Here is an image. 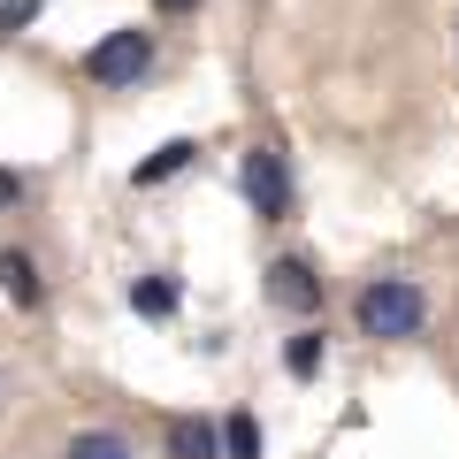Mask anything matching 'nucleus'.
<instances>
[{"instance_id":"1","label":"nucleus","mask_w":459,"mask_h":459,"mask_svg":"<svg viewBox=\"0 0 459 459\" xmlns=\"http://www.w3.org/2000/svg\"><path fill=\"white\" fill-rule=\"evenodd\" d=\"M352 314H360V329H368V337H421L429 299L413 291L406 276H376V283L360 291V307H352Z\"/></svg>"},{"instance_id":"3","label":"nucleus","mask_w":459,"mask_h":459,"mask_svg":"<svg viewBox=\"0 0 459 459\" xmlns=\"http://www.w3.org/2000/svg\"><path fill=\"white\" fill-rule=\"evenodd\" d=\"M238 184H246V199H253L261 222H283V214H291V169H283L276 146H253L246 169H238Z\"/></svg>"},{"instance_id":"9","label":"nucleus","mask_w":459,"mask_h":459,"mask_svg":"<svg viewBox=\"0 0 459 459\" xmlns=\"http://www.w3.org/2000/svg\"><path fill=\"white\" fill-rule=\"evenodd\" d=\"M69 459H138L131 437H115V429H77L69 437Z\"/></svg>"},{"instance_id":"8","label":"nucleus","mask_w":459,"mask_h":459,"mask_svg":"<svg viewBox=\"0 0 459 459\" xmlns=\"http://www.w3.org/2000/svg\"><path fill=\"white\" fill-rule=\"evenodd\" d=\"M192 153H199L192 138H169L153 161H138V169H131V184H161V177H177V169H192Z\"/></svg>"},{"instance_id":"7","label":"nucleus","mask_w":459,"mask_h":459,"mask_svg":"<svg viewBox=\"0 0 459 459\" xmlns=\"http://www.w3.org/2000/svg\"><path fill=\"white\" fill-rule=\"evenodd\" d=\"M177 299H184V291H177L169 276H138V283H131V307L146 314V322H169V314H177Z\"/></svg>"},{"instance_id":"11","label":"nucleus","mask_w":459,"mask_h":459,"mask_svg":"<svg viewBox=\"0 0 459 459\" xmlns=\"http://www.w3.org/2000/svg\"><path fill=\"white\" fill-rule=\"evenodd\" d=\"M283 368H291V376H314V368H322V337H314V329L291 337V344H283Z\"/></svg>"},{"instance_id":"6","label":"nucleus","mask_w":459,"mask_h":459,"mask_svg":"<svg viewBox=\"0 0 459 459\" xmlns=\"http://www.w3.org/2000/svg\"><path fill=\"white\" fill-rule=\"evenodd\" d=\"M0 291L16 299V307H39V268H31V253H0Z\"/></svg>"},{"instance_id":"5","label":"nucleus","mask_w":459,"mask_h":459,"mask_svg":"<svg viewBox=\"0 0 459 459\" xmlns=\"http://www.w3.org/2000/svg\"><path fill=\"white\" fill-rule=\"evenodd\" d=\"M169 459H222V429L199 413H169Z\"/></svg>"},{"instance_id":"4","label":"nucleus","mask_w":459,"mask_h":459,"mask_svg":"<svg viewBox=\"0 0 459 459\" xmlns=\"http://www.w3.org/2000/svg\"><path fill=\"white\" fill-rule=\"evenodd\" d=\"M268 299H276L283 314H314V307H322V276L283 253V261H268Z\"/></svg>"},{"instance_id":"12","label":"nucleus","mask_w":459,"mask_h":459,"mask_svg":"<svg viewBox=\"0 0 459 459\" xmlns=\"http://www.w3.org/2000/svg\"><path fill=\"white\" fill-rule=\"evenodd\" d=\"M39 16V0H0V23H8V31H16V23H31Z\"/></svg>"},{"instance_id":"13","label":"nucleus","mask_w":459,"mask_h":459,"mask_svg":"<svg viewBox=\"0 0 459 459\" xmlns=\"http://www.w3.org/2000/svg\"><path fill=\"white\" fill-rule=\"evenodd\" d=\"M23 199V177H8V169H0V207H16Z\"/></svg>"},{"instance_id":"14","label":"nucleus","mask_w":459,"mask_h":459,"mask_svg":"<svg viewBox=\"0 0 459 459\" xmlns=\"http://www.w3.org/2000/svg\"><path fill=\"white\" fill-rule=\"evenodd\" d=\"M153 8H161V16H192L199 0H153Z\"/></svg>"},{"instance_id":"10","label":"nucleus","mask_w":459,"mask_h":459,"mask_svg":"<svg viewBox=\"0 0 459 459\" xmlns=\"http://www.w3.org/2000/svg\"><path fill=\"white\" fill-rule=\"evenodd\" d=\"M222 459H261V421L253 413H230L222 421Z\"/></svg>"},{"instance_id":"2","label":"nucleus","mask_w":459,"mask_h":459,"mask_svg":"<svg viewBox=\"0 0 459 459\" xmlns=\"http://www.w3.org/2000/svg\"><path fill=\"white\" fill-rule=\"evenodd\" d=\"M153 69V31H108L92 54H84V77L108 84V92H123V84H138Z\"/></svg>"}]
</instances>
